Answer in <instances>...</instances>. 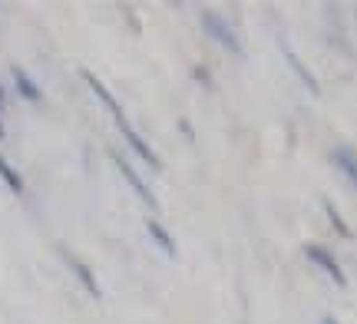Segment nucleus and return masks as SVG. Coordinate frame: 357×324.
<instances>
[{
	"mask_svg": "<svg viewBox=\"0 0 357 324\" xmlns=\"http://www.w3.org/2000/svg\"><path fill=\"white\" fill-rule=\"evenodd\" d=\"M199 24H202V30L208 33V37L215 40L218 47H225V50H231V53H238L242 56V43H238V33L229 26V20L222 17V13H215V10H202L199 13Z\"/></svg>",
	"mask_w": 357,
	"mask_h": 324,
	"instance_id": "obj_1",
	"label": "nucleus"
},
{
	"mask_svg": "<svg viewBox=\"0 0 357 324\" xmlns=\"http://www.w3.org/2000/svg\"><path fill=\"white\" fill-rule=\"evenodd\" d=\"M305 255H307V261H314V265H318L321 272L328 275V278H331L337 288L347 285V275H344V268H341V261L334 259V255L324 245H318V242H307V245H305Z\"/></svg>",
	"mask_w": 357,
	"mask_h": 324,
	"instance_id": "obj_2",
	"label": "nucleus"
},
{
	"mask_svg": "<svg viewBox=\"0 0 357 324\" xmlns=\"http://www.w3.org/2000/svg\"><path fill=\"white\" fill-rule=\"evenodd\" d=\"M116 126H119V132L126 136V143L132 146V153H136V156H139L142 162H149L153 169H162V159L155 156V149H153L149 143H146V139H142V136H139L136 130H132V126H129L126 119H123V123H116Z\"/></svg>",
	"mask_w": 357,
	"mask_h": 324,
	"instance_id": "obj_3",
	"label": "nucleus"
},
{
	"mask_svg": "<svg viewBox=\"0 0 357 324\" xmlns=\"http://www.w3.org/2000/svg\"><path fill=\"white\" fill-rule=\"evenodd\" d=\"M113 159H116V166H119V172H123V179L129 182V189H132V192L139 195V199H142V202H146L149 208H155V195L149 192V185H146V182L139 179V172H136V169L129 166V162H126L123 156H119V153H113Z\"/></svg>",
	"mask_w": 357,
	"mask_h": 324,
	"instance_id": "obj_4",
	"label": "nucleus"
},
{
	"mask_svg": "<svg viewBox=\"0 0 357 324\" xmlns=\"http://www.w3.org/2000/svg\"><path fill=\"white\" fill-rule=\"evenodd\" d=\"M331 162L347 176V182L357 189V149L354 146H337L331 153Z\"/></svg>",
	"mask_w": 357,
	"mask_h": 324,
	"instance_id": "obj_5",
	"label": "nucleus"
},
{
	"mask_svg": "<svg viewBox=\"0 0 357 324\" xmlns=\"http://www.w3.org/2000/svg\"><path fill=\"white\" fill-rule=\"evenodd\" d=\"M60 255H63V261L70 265V272H73V275L79 278V285L86 288L89 295H96V298H100V285H96V275L89 272V265H86V261H79L77 255H70V252H60Z\"/></svg>",
	"mask_w": 357,
	"mask_h": 324,
	"instance_id": "obj_6",
	"label": "nucleus"
},
{
	"mask_svg": "<svg viewBox=\"0 0 357 324\" xmlns=\"http://www.w3.org/2000/svg\"><path fill=\"white\" fill-rule=\"evenodd\" d=\"M83 79H86V83H89V90H93V93H96V96H100V103L106 106V109H109V113H113V116H116V123H123V119H126V116H123V109H119V103H116V96H113V93H109V90H106V86H102V79H100V77H93L89 70H83Z\"/></svg>",
	"mask_w": 357,
	"mask_h": 324,
	"instance_id": "obj_7",
	"label": "nucleus"
},
{
	"mask_svg": "<svg viewBox=\"0 0 357 324\" xmlns=\"http://www.w3.org/2000/svg\"><path fill=\"white\" fill-rule=\"evenodd\" d=\"M284 60L291 63V70L298 73V79H301V83H305L307 90H311V96H318V93H321V83L314 79V73H311V70H307V66L301 63V56H298L294 50H284Z\"/></svg>",
	"mask_w": 357,
	"mask_h": 324,
	"instance_id": "obj_8",
	"label": "nucleus"
},
{
	"mask_svg": "<svg viewBox=\"0 0 357 324\" xmlns=\"http://www.w3.org/2000/svg\"><path fill=\"white\" fill-rule=\"evenodd\" d=\"M10 73H13V86H17V93H20L24 100H30V103H37V100H40V86L30 79V73H26L24 66H13Z\"/></svg>",
	"mask_w": 357,
	"mask_h": 324,
	"instance_id": "obj_9",
	"label": "nucleus"
},
{
	"mask_svg": "<svg viewBox=\"0 0 357 324\" xmlns=\"http://www.w3.org/2000/svg\"><path fill=\"white\" fill-rule=\"evenodd\" d=\"M146 232H149V238H153L155 245H159V248H162V252H166L169 259L176 255V242H172V235L166 232V225H162V222L146 219Z\"/></svg>",
	"mask_w": 357,
	"mask_h": 324,
	"instance_id": "obj_10",
	"label": "nucleus"
},
{
	"mask_svg": "<svg viewBox=\"0 0 357 324\" xmlns=\"http://www.w3.org/2000/svg\"><path fill=\"white\" fill-rule=\"evenodd\" d=\"M321 206H324V215L331 219V225H334V232L341 235V238H351V229H347V222H344V215L334 208V202L331 199H321Z\"/></svg>",
	"mask_w": 357,
	"mask_h": 324,
	"instance_id": "obj_11",
	"label": "nucleus"
},
{
	"mask_svg": "<svg viewBox=\"0 0 357 324\" xmlns=\"http://www.w3.org/2000/svg\"><path fill=\"white\" fill-rule=\"evenodd\" d=\"M0 179L7 182V185H10V192H24V179H20V176H17V169L10 166V162H7V159L0 156Z\"/></svg>",
	"mask_w": 357,
	"mask_h": 324,
	"instance_id": "obj_12",
	"label": "nucleus"
},
{
	"mask_svg": "<svg viewBox=\"0 0 357 324\" xmlns=\"http://www.w3.org/2000/svg\"><path fill=\"white\" fill-rule=\"evenodd\" d=\"M195 79H199V83H205V86H212V77L205 73V66H195Z\"/></svg>",
	"mask_w": 357,
	"mask_h": 324,
	"instance_id": "obj_13",
	"label": "nucleus"
},
{
	"mask_svg": "<svg viewBox=\"0 0 357 324\" xmlns=\"http://www.w3.org/2000/svg\"><path fill=\"white\" fill-rule=\"evenodd\" d=\"M318 324H337V321H334L331 314H324V318H321V321H318Z\"/></svg>",
	"mask_w": 357,
	"mask_h": 324,
	"instance_id": "obj_14",
	"label": "nucleus"
},
{
	"mask_svg": "<svg viewBox=\"0 0 357 324\" xmlns=\"http://www.w3.org/2000/svg\"><path fill=\"white\" fill-rule=\"evenodd\" d=\"M0 139H3V119H0Z\"/></svg>",
	"mask_w": 357,
	"mask_h": 324,
	"instance_id": "obj_15",
	"label": "nucleus"
},
{
	"mask_svg": "<svg viewBox=\"0 0 357 324\" xmlns=\"http://www.w3.org/2000/svg\"><path fill=\"white\" fill-rule=\"evenodd\" d=\"M0 103H3V86H0Z\"/></svg>",
	"mask_w": 357,
	"mask_h": 324,
	"instance_id": "obj_16",
	"label": "nucleus"
}]
</instances>
